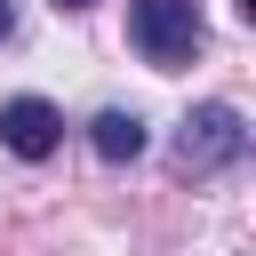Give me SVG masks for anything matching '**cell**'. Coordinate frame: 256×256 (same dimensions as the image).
Returning <instances> with one entry per match:
<instances>
[{"mask_svg":"<svg viewBox=\"0 0 256 256\" xmlns=\"http://www.w3.org/2000/svg\"><path fill=\"white\" fill-rule=\"evenodd\" d=\"M240 152H248V128H240L232 104H192V112H184V128H176V168H184V176H216V168H232Z\"/></svg>","mask_w":256,"mask_h":256,"instance_id":"7a4b0ae2","label":"cell"},{"mask_svg":"<svg viewBox=\"0 0 256 256\" xmlns=\"http://www.w3.org/2000/svg\"><path fill=\"white\" fill-rule=\"evenodd\" d=\"M8 24H16V8H8V0H0V40H8Z\"/></svg>","mask_w":256,"mask_h":256,"instance_id":"5b68a950","label":"cell"},{"mask_svg":"<svg viewBox=\"0 0 256 256\" xmlns=\"http://www.w3.org/2000/svg\"><path fill=\"white\" fill-rule=\"evenodd\" d=\"M0 144H8L16 160H48V152L64 144V112H56L48 96H8V104H0Z\"/></svg>","mask_w":256,"mask_h":256,"instance_id":"3957f363","label":"cell"},{"mask_svg":"<svg viewBox=\"0 0 256 256\" xmlns=\"http://www.w3.org/2000/svg\"><path fill=\"white\" fill-rule=\"evenodd\" d=\"M56 8H96V0H56Z\"/></svg>","mask_w":256,"mask_h":256,"instance_id":"8992f818","label":"cell"},{"mask_svg":"<svg viewBox=\"0 0 256 256\" xmlns=\"http://www.w3.org/2000/svg\"><path fill=\"white\" fill-rule=\"evenodd\" d=\"M128 40L152 72H184L200 56V8L192 0H128Z\"/></svg>","mask_w":256,"mask_h":256,"instance_id":"6da1fadb","label":"cell"},{"mask_svg":"<svg viewBox=\"0 0 256 256\" xmlns=\"http://www.w3.org/2000/svg\"><path fill=\"white\" fill-rule=\"evenodd\" d=\"M88 144H96L104 160H136V152H144V120H136V112H96V120H88Z\"/></svg>","mask_w":256,"mask_h":256,"instance_id":"277c9868","label":"cell"}]
</instances>
